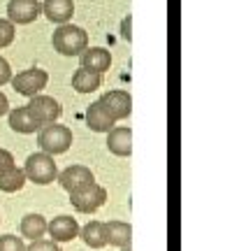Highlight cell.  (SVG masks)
<instances>
[{"instance_id": "8", "label": "cell", "mask_w": 239, "mask_h": 251, "mask_svg": "<svg viewBox=\"0 0 239 251\" xmlns=\"http://www.w3.org/2000/svg\"><path fill=\"white\" fill-rule=\"evenodd\" d=\"M42 12V5L37 0H9L7 2V19L12 24H33Z\"/></svg>"}, {"instance_id": "28", "label": "cell", "mask_w": 239, "mask_h": 251, "mask_svg": "<svg viewBox=\"0 0 239 251\" xmlns=\"http://www.w3.org/2000/svg\"><path fill=\"white\" fill-rule=\"evenodd\" d=\"M121 251H130V247H121Z\"/></svg>"}, {"instance_id": "25", "label": "cell", "mask_w": 239, "mask_h": 251, "mask_svg": "<svg viewBox=\"0 0 239 251\" xmlns=\"http://www.w3.org/2000/svg\"><path fill=\"white\" fill-rule=\"evenodd\" d=\"M9 79H12V68H9V63L0 56V86H5Z\"/></svg>"}, {"instance_id": "6", "label": "cell", "mask_w": 239, "mask_h": 251, "mask_svg": "<svg viewBox=\"0 0 239 251\" xmlns=\"http://www.w3.org/2000/svg\"><path fill=\"white\" fill-rule=\"evenodd\" d=\"M9 81H12V86H14L17 93L26 96V98H33V96H37L42 89H47L49 75H47V70H42V68H28V70L19 72L17 77H12Z\"/></svg>"}, {"instance_id": "18", "label": "cell", "mask_w": 239, "mask_h": 251, "mask_svg": "<svg viewBox=\"0 0 239 251\" xmlns=\"http://www.w3.org/2000/svg\"><path fill=\"white\" fill-rule=\"evenodd\" d=\"M79 235H81V240H84V244L91 247V249L107 247V235H105V224L102 221H89L79 230Z\"/></svg>"}, {"instance_id": "12", "label": "cell", "mask_w": 239, "mask_h": 251, "mask_svg": "<svg viewBox=\"0 0 239 251\" xmlns=\"http://www.w3.org/2000/svg\"><path fill=\"white\" fill-rule=\"evenodd\" d=\"M79 61H81V68L102 75L112 65V54L107 51L105 47H91V49H84L79 54Z\"/></svg>"}, {"instance_id": "10", "label": "cell", "mask_w": 239, "mask_h": 251, "mask_svg": "<svg viewBox=\"0 0 239 251\" xmlns=\"http://www.w3.org/2000/svg\"><path fill=\"white\" fill-rule=\"evenodd\" d=\"M47 233L51 235L53 242H70V240H74L79 235V224H77V219L61 214L47 224Z\"/></svg>"}, {"instance_id": "16", "label": "cell", "mask_w": 239, "mask_h": 251, "mask_svg": "<svg viewBox=\"0 0 239 251\" xmlns=\"http://www.w3.org/2000/svg\"><path fill=\"white\" fill-rule=\"evenodd\" d=\"M86 126H89L93 133H109L114 128V121L107 117V112L100 107V102H91L86 109Z\"/></svg>"}, {"instance_id": "19", "label": "cell", "mask_w": 239, "mask_h": 251, "mask_svg": "<svg viewBox=\"0 0 239 251\" xmlns=\"http://www.w3.org/2000/svg\"><path fill=\"white\" fill-rule=\"evenodd\" d=\"M47 233V219L42 214H26L21 219V235L28 240H40Z\"/></svg>"}, {"instance_id": "13", "label": "cell", "mask_w": 239, "mask_h": 251, "mask_svg": "<svg viewBox=\"0 0 239 251\" xmlns=\"http://www.w3.org/2000/svg\"><path fill=\"white\" fill-rule=\"evenodd\" d=\"M42 12L51 24H68L74 14V2L72 0H45L42 2Z\"/></svg>"}, {"instance_id": "15", "label": "cell", "mask_w": 239, "mask_h": 251, "mask_svg": "<svg viewBox=\"0 0 239 251\" xmlns=\"http://www.w3.org/2000/svg\"><path fill=\"white\" fill-rule=\"evenodd\" d=\"M105 235H107V244L121 249V247H130L133 228L125 221H109V224H105Z\"/></svg>"}, {"instance_id": "17", "label": "cell", "mask_w": 239, "mask_h": 251, "mask_svg": "<svg viewBox=\"0 0 239 251\" xmlns=\"http://www.w3.org/2000/svg\"><path fill=\"white\" fill-rule=\"evenodd\" d=\"M100 84H102V75L91 72L86 68H79L72 75V89L77 93H93V91L100 89Z\"/></svg>"}, {"instance_id": "24", "label": "cell", "mask_w": 239, "mask_h": 251, "mask_svg": "<svg viewBox=\"0 0 239 251\" xmlns=\"http://www.w3.org/2000/svg\"><path fill=\"white\" fill-rule=\"evenodd\" d=\"M17 163H14V156H12V151H7V149H0V172H7L12 170Z\"/></svg>"}, {"instance_id": "21", "label": "cell", "mask_w": 239, "mask_h": 251, "mask_svg": "<svg viewBox=\"0 0 239 251\" xmlns=\"http://www.w3.org/2000/svg\"><path fill=\"white\" fill-rule=\"evenodd\" d=\"M14 42V24L9 19H0V49Z\"/></svg>"}, {"instance_id": "5", "label": "cell", "mask_w": 239, "mask_h": 251, "mask_svg": "<svg viewBox=\"0 0 239 251\" xmlns=\"http://www.w3.org/2000/svg\"><path fill=\"white\" fill-rule=\"evenodd\" d=\"M100 107L107 112V117L112 119V121H123V119L130 117V112H133V98H130V93L128 91H121V89H114V91H107L100 96Z\"/></svg>"}, {"instance_id": "9", "label": "cell", "mask_w": 239, "mask_h": 251, "mask_svg": "<svg viewBox=\"0 0 239 251\" xmlns=\"http://www.w3.org/2000/svg\"><path fill=\"white\" fill-rule=\"evenodd\" d=\"M58 181H61V186L65 188L68 193H72V191H77V188H81V186L93 184L96 177H93L91 168H86V165H70V168H65V170L58 175Z\"/></svg>"}, {"instance_id": "22", "label": "cell", "mask_w": 239, "mask_h": 251, "mask_svg": "<svg viewBox=\"0 0 239 251\" xmlns=\"http://www.w3.org/2000/svg\"><path fill=\"white\" fill-rule=\"evenodd\" d=\"M0 251H26L24 237H17V235H2V237H0Z\"/></svg>"}, {"instance_id": "7", "label": "cell", "mask_w": 239, "mask_h": 251, "mask_svg": "<svg viewBox=\"0 0 239 251\" xmlns=\"http://www.w3.org/2000/svg\"><path fill=\"white\" fill-rule=\"evenodd\" d=\"M28 112L33 114L40 126H49V124H56L63 114V107L58 100H53L51 96H42V93H37L30 98V102L26 105Z\"/></svg>"}, {"instance_id": "2", "label": "cell", "mask_w": 239, "mask_h": 251, "mask_svg": "<svg viewBox=\"0 0 239 251\" xmlns=\"http://www.w3.org/2000/svg\"><path fill=\"white\" fill-rule=\"evenodd\" d=\"M37 144L40 149L49 156H58V153H65L72 147V130L68 126L61 124H49L40 128V135H37Z\"/></svg>"}, {"instance_id": "1", "label": "cell", "mask_w": 239, "mask_h": 251, "mask_svg": "<svg viewBox=\"0 0 239 251\" xmlns=\"http://www.w3.org/2000/svg\"><path fill=\"white\" fill-rule=\"evenodd\" d=\"M51 45L53 51H58L61 56H79L84 49H89V33L79 26L61 24L53 30Z\"/></svg>"}, {"instance_id": "27", "label": "cell", "mask_w": 239, "mask_h": 251, "mask_svg": "<svg viewBox=\"0 0 239 251\" xmlns=\"http://www.w3.org/2000/svg\"><path fill=\"white\" fill-rule=\"evenodd\" d=\"M7 112H9V100H7V96L0 91V117H2V114H7Z\"/></svg>"}, {"instance_id": "14", "label": "cell", "mask_w": 239, "mask_h": 251, "mask_svg": "<svg viewBox=\"0 0 239 251\" xmlns=\"http://www.w3.org/2000/svg\"><path fill=\"white\" fill-rule=\"evenodd\" d=\"M9 117V128L14 133H21V135H30V133H37L42 126L37 124L33 114L28 112V107H17V109H9L7 112Z\"/></svg>"}, {"instance_id": "20", "label": "cell", "mask_w": 239, "mask_h": 251, "mask_svg": "<svg viewBox=\"0 0 239 251\" xmlns=\"http://www.w3.org/2000/svg\"><path fill=\"white\" fill-rule=\"evenodd\" d=\"M26 184V175H24V168H12L7 172H0V191L5 193H14V191H21Z\"/></svg>"}, {"instance_id": "3", "label": "cell", "mask_w": 239, "mask_h": 251, "mask_svg": "<svg viewBox=\"0 0 239 251\" xmlns=\"http://www.w3.org/2000/svg\"><path fill=\"white\" fill-rule=\"evenodd\" d=\"M24 175H26V181H33L37 186H47V184H51L58 177V168L53 163V156L40 151V153H30L26 158Z\"/></svg>"}, {"instance_id": "4", "label": "cell", "mask_w": 239, "mask_h": 251, "mask_svg": "<svg viewBox=\"0 0 239 251\" xmlns=\"http://www.w3.org/2000/svg\"><path fill=\"white\" fill-rule=\"evenodd\" d=\"M105 202H107V191H105V186H100L96 181L70 193V205L74 207L79 214H93V212H97Z\"/></svg>"}, {"instance_id": "11", "label": "cell", "mask_w": 239, "mask_h": 251, "mask_svg": "<svg viewBox=\"0 0 239 251\" xmlns=\"http://www.w3.org/2000/svg\"><path fill=\"white\" fill-rule=\"evenodd\" d=\"M107 149L114 156H130L133 153V130L125 126H114L107 133Z\"/></svg>"}, {"instance_id": "23", "label": "cell", "mask_w": 239, "mask_h": 251, "mask_svg": "<svg viewBox=\"0 0 239 251\" xmlns=\"http://www.w3.org/2000/svg\"><path fill=\"white\" fill-rule=\"evenodd\" d=\"M26 251H61V247H58V242H53V240L40 237V240H33V244L26 247Z\"/></svg>"}, {"instance_id": "26", "label": "cell", "mask_w": 239, "mask_h": 251, "mask_svg": "<svg viewBox=\"0 0 239 251\" xmlns=\"http://www.w3.org/2000/svg\"><path fill=\"white\" fill-rule=\"evenodd\" d=\"M130 24H133V17L128 14V17L123 19V24H121V37H123V40H128V42L133 40V35H130Z\"/></svg>"}]
</instances>
